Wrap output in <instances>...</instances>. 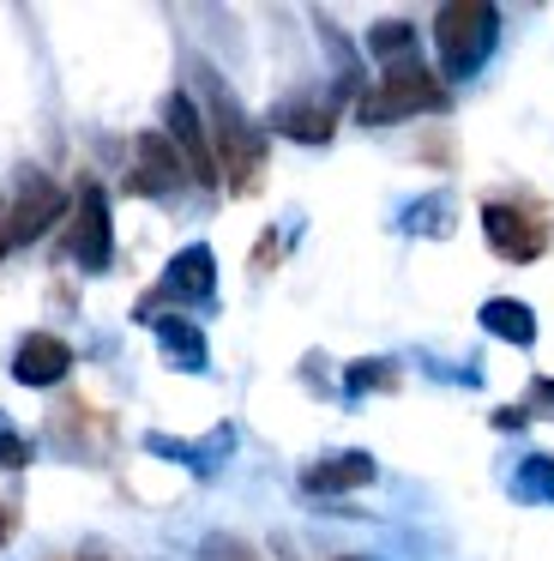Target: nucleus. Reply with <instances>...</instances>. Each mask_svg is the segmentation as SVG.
<instances>
[{
  "label": "nucleus",
  "instance_id": "10",
  "mask_svg": "<svg viewBox=\"0 0 554 561\" xmlns=\"http://www.w3.org/2000/svg\"><path fill=\"white\" fill-rule=\"evenodd\" d=\"M373 477H380V465H373L368 453H332V459L301 471V489H308V495H344V489H368Z\"/></svg>",
  "mask_w": 554,
  "mask_h": 561
},
{
  "label": "nucleus",
  "instance_id": "6",
  "mask_svg": "<svg viewBox=\"0 0 554 561\" xmlns=\"http://www.w3.org/2000/svg\"><path fill=\"white\" fill-rule=\"evenodd\" d=\"M67 254L79 260L84 272H103L108 260H115V224H108V199H103V187H91V182L79 187V206H72Z\"/></svg>",
  "mask_w": 554,
  "mask_h": 561
},
{
  "label": "nucleus",
  "instance_id": "18",
  "mask_svg": "<svg viewBox=\"0 0 554 561\" xmlns=\"http://www.w3.org/2000/svg\"><path fill=\"white\" fill-rule=\"evenodd\" d=\"M446 218H452V199L446 194H428V199H416V206H404V230L409 236H440Z\"/></svg>",
  "mask_w": 554,
  "mask_h": 561
},
{
  "label": "nucleus",
  "instance_id": "8",
  "mask_svg": "<svg viewBox=\"0 0 554 561\" xmlns=\"http://www.w3.org/2000/svg\"><path fill=\"white\" fill-rule=\"evenodd\" d=\"M157 296H169V302H211V296H217V254H211L205 242H187V248H181V254L163 266Z\"/></svg>",
  "mask_w": 554,
  "mask_h": 561
},
{
  "label": "nucleus",
  "instance_id": "17",
  "mask_svg": "<svg viewBox=\"0 0 554 561\" xmlns=\"http://www.w3.org/2000/svg\"><path fill=\"white\" fill-rule=\"evenodd\" d=\"M368 49L380 55V61H409V49H416V31L404 25V19H385V25H373L368 31Z\"/></svg>",
  "mask_w": 554,
  "mask_h": 561
},
{
  "label": "nucleus",
  "instance_id": "14",
  "mask_svg": "<svg viewBox=\"0 0 554 561\" xmlns=\"http://www.w3.org/2000/svg\"><path fill=\"white\" fill-rule=\"evenodd\" d=\"M145 447L151 453H163V459H181L187 465V471H217V465H223V453L235 447V428H217L211 440H169V435H145Z\"/></svg>",
  "mask_w": 554,
  "mask_h": 561
},
{
  "label": "nucleus",
  "instance_id": "4",
  "mask_svg": "<svg viewBox=\"0 0 554 561\" xmlns=\"http://www.w3.org/2000/svg\"><path fill=\"white\" fill-rule=\"evenodd\" d=\"M482 236H488V248L500 260H512V266H530V260H542V248H549V224H542L536 211L512 206V199H488V206H482Z\"/></svg>",
  "mask_w": 554,
  "mask_h": 561
},
{
  "label": "nucleus",
  "instance_id": "2",
  "mask_svg": "<svg viewBox=\"0 0 554 561\" xmlns=\"http://www.w3.org/2000/svg\"><path fill=\"white\" fill-rule=\"evenodd\" d=\"M205 91H211V151H217V163L229 170V187H235V194H253V187H259V170H265L259 127L241 115V103L229 98L217 79H205Z\"/></svg>",
  "mask_w": 554,
  "mask_h": 561
},
{
  "label": "nucleus",
  "instance_id": "19",
  "mask_svg": "<svg viewBox=\"0 0 554 561\" xmlns=\"http://www.w3.org/2000/svg\"><path fill=\"white\" fill-rule=\"evenodd\" d=\"M344 387L349 392H392L397 387V368L380 363V356H368V363H349L344 368Z\"/></svg>",
  "mask_w": 554,
  "mask_h": 561
},
{
  "label": "nucleus",
  "instance_id": "1",
  "mask_svg": "<svg viewBox=\"0 0 554 561\" xmlns=\"http://www.w3.org/2000/svg\"><path fill=\"white\" fill-rule=\"evenodd\" d=\"M494 43H500V13L488 0H452L434 13V49H440V73L452 79H476L488 67Z\"/></svg>",
  "mask_w": 554,
  "mask_h": 561
},
{
  "label": "nucleus",
  "instance_id": "23",
  "mask_svg": "<svg viewBox=\"0 0 554 561\" xmlns=\"http://www.w3.org/2000/svg\"><path fill=\"white\" fill-rule=\"evenodd\" d=\"M337 561H361V556H337Z\"/></svg>",
  "mask_w": 554,
  "mask_h": 561
},
{
  "label": "nucleus",
  "instance_id": "12",
  "mask_svg": "<svg viewBox=\"0 0 554 561\" xmlns=\"http://www.w3.org/2000/svg\"><path fill=\"white\" fill-rule=\"evenodd\" d=\"M272 127L284 139H301V146H325L337 127V103H308V98H284L272 110Z\"/></svg>",
  "mask_w": 554,
  "mask_h": 561
},
{
  "label": "nucleus",
  "instance_id": "15",
  "mask_svg": "<svg viewBox=\"0 0 554 561\" xmlns=\"http://www.w3.org/2000/svg\"><path fill=\"white\" fill-rule=\"evenodd\" d=\"M482 332H494V339L530 351V344H536V314H530L518 296H488V302H482Z\"/></svg>",
  "mask_w": 554,
  "mask_h": 561
},
{
  "label": "nucleus",
  "instance_id": "3",
  "mask_svg": "<svg viewBox=\"0 0 554 561\" xmlns=\"http://www.w3.org/2000/svg\"><path fill=\"white\" fill-rule=\"evenodd\" d=\"M434 110H446V85L422 61H397V67H385V79L361 98L356 115L368 127H385V122H409V115H434Z\"/></svg>",
  "mask_w": 554,
  "mask_h": 561
},
{
  "label": "nucleus",
  "instance_id": "9",
  "mask_svg": "<svg viewBox=\"0 0 554 561\" xmlns=\"http://www.w3.org/2000/svg\"><path fill=\"white\" fill-rule=\"evenodd\" d=\"M72 368V344L55 339V332H31V339H19V351H12V380L19 387H60Z\"/></svg>",
  "mask_w": 554,
  "mask_h": 561
},
{
  "label": "nucleus",
  "instance_id": "11",
  "mask_svg": "<svg viewBox=\"0 0 554 561\" xmlns=\"http://www.w3.org/2000/svg\"><path fill=\"white\" fill-rule=\"evenodd\" d=\"M181 182H193L181 151L169 146V134H139V194H175Z\"/></svg>",
  "mask_w": 554,
  "mask_h": 561
},
{
  "label": "nucleus",
  "instance_id": "13",
  "mask_svg": "<svg viewBox=\"0 0 554 561\" xmlns=\"http://www.w3.org/2000/svg\"><path fill=\"white\" fill-rule=\"evenodd\" d=\"M151 332H157V344H163L169 368H181V375H199V368H205V332L193 327V320L151 314Z\"/></svg>",
  "mask_w": 554,
  "mask_h": 561
},
{
  "label": "nucleus",
  "instance_id": "16",
  "mask_svg": "<svg viewBox=\"0 0 554 561\" xmlns=\"http://www.w3.org/2000/svg\"><path fill=\"white\" fill-rule=\"evenodd\" d=\"M512 501H530V507L554 501V453H524L512 465Z\"/></svg>",
  "mask_w": 554,
  "mask_h": 561
},
{
  "label": "nucleus",
  "instance_id": "22",
  "mask_svg": "<svg viewBox=\"0 0 554 561\" xmlns=\"http://www.w3.org/2000/svg\"><path fill=\"white\" fill-rule=\"evenodd\" d=\"M536 404H549V411H554V380H536Z\"/></svg>",
  "mask_w": 554,
  "mask_h": 561
},
{
  "label": "nucleus",
  "instance_id": "5",
  "mask_svg": "<svg viewBox=\"0 0 554 561\" xmlns=\"http://www.w3.org/2000/svg\"><path fill=\"white\" fill-rule=\"evenodd\" d=\"M67 211V194H60L55 182H43L36 170H24V182H19V206L7 211V224H0V260L7 254H19V248H31L36 236L48 230V224Z\"/></svg>",
  "mask_w": 554,
  "mask_h": 561
},
{
  "label": "nucleus",
  "instance_id": "21",
  "mask_svg": "<svg viewBox=\"0 0 554 561\" xmlns=\"http://www.w3.org/2000/svg\"><path fill=\"white\" fill-rule=\"evenodd\" d=\"M494 428H524V411H494Z\"/></svg>",
  "mask_w": 554,
  "mask_h": 561
},
{
  "label": "nucleus",
  "instance_id": "7",
  "mask_svg": "<svg viewBox=\"0 0 554 561\" xmlns=\"http://www.w3.org/2000/svg\"><path fill=\"white\" fill-rule=\"evenodd\" d=\"M163 122H169V146L181 151L187 175H193V182L211 187V182H217V151H211V127H205L199 103H193L187 91H175V98L163 103Z\"/></svg>",
  "mask_w": 554,
  "mask_h": 561
},
{
  "label": "nucleus",
  "instance_id": "20",
  "mask_svg": "<svg viewBox=\"0 0 554 561\" xmlns=\"http://www.w3.org/2000/svg\"><path fill=\"white\" fill-rule=\"evenodd\" d=\"M24 465H31V440L0 428V471H24Z\"/></svg>",
  "mask_w": 554,
  "mask_h": 561
}]
</instances>
